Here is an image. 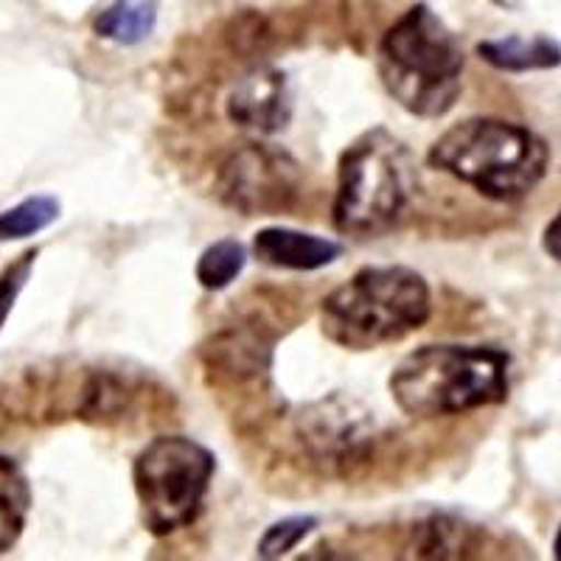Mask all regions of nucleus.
<instances>
[{
	"label": "nucleus",
	"instance_id": "nucleus-7",
	"mask_svg": "<svg viewBox=\"0 0 561 561\" xmlns=\"http://www.w3.org/2000/svg\"><path fill=\"white\" fill-rule=\"evenodd\" d=\"M304 192V169L273 144H248L225 158L217 172V197L242 217H275L293 208Z\"/></svg>",
	"mask_w": 561,
	"mask_h": 561
},
{
	"label": "nucleus",
	"instance_id": "nucleus-3",
	"mask_svg": "<svg viewBox=\"0 0 561 561\" xmlns=\"http://www.w3.org/2000/svg\"><path fill=\"white\" fill-rule=\"evenodd\" d=\"M427 163L494 203H519L542 183L550 147L542 135L505 118H466L435 140Z\"/></svg>",
	"mask_w": 561,
	"mask_h": 561
},
{
	"label": "nucleus",
	"instance_id": "nucleus-13",
	"mask_svg": "<svg viewBox=\"0 0 561 561\" xmlns=\"http://www.w3.org/2000/svg\"><path fill=\"white\" fill-rule=\"evenodd\" d=\"M59 199L54 194H32L12 208L0 210V242L32 239L59 219Z\"/></svg>",
	"mask_w": 561,
	"mask_h": 561
},
{
	"label": "nucleus",
	"instance_id": "nucleus-10",
	"mask_svg": "<svg viewBox=\"0 0 561 561\" xmlns=\"http://www.w3.org/2000/svg\"><path fill=\"white\" fill-rule=\"evenodd\" d=\"M474 51L485 65L503 70V73L550 70L561 65V43H556L548 34H534V37L511 34V37L480 39Z\"/></svg>",
	"mask_w": 561,
	"mask_h": 561
},
{
	"label": "nucleus",
	"instance_id": "nucleus-5",
	"mask_svg": "<svg viewBox=\"0 0 561 561\" xmlns=\"http://www.w3.org/2000/svg\"><path fill=\"white\" fill-rule=\"evenodd\" d=\"M415 192L410 149L390 129L374 127L351 140L337 160L332 222L337 233L377 239L399 228Z\"/></svg>",
	"mask_w": 561,
	"mask_h": 561
},
{
	"label": "nucleus",
	"instance_id": "nucleus-8",
	"mask_svg": "<svg viewBox=\"0 0 561 561\" xmlns=\"http://www.w3.org/2000/svg\"><path fill=\"white\" fill-rule=\"evenodd\" d=\"M225 110L233 127L259 138L287 129L293 118V90L287 73L270 65H255L230 88Z\"/></svg>",
	"mask_w": 561,
	"mask_h": 561
},
{
	"label": "nucleus",
	"instance_id": "nucleus-15",
	"mask_svg": "<svg viewBox=\"0 0 561 561\" xmlns=\"http://www.w3.org/2000/svg\"><path fill=\"white\" fill-rule=\"evenodd\" d=\"M314 528H318V517H312V514H295V517L278 519L264 530L255 553H259V559H280V556L293 553Z\"/></svg>",
	"mask_w": 561,
	"mask_h": 561
},
{
	"label": "nucleus",
	"instance_id": "nucleus-1",
	"mask_svg": "<svg viewBox=\"0 0 561 561\" xmlns=\"http://www.w3.org/2000/svg\"><path fill=\"white\" fill-rule=\"evenodd\" d=\"M511 354L497 345L430 343L410 351L388 379L396 408L413 419H444L503 404Z\"/></svg>",
	"mask_w": 561,
	"mask_h": 561
},
{
	"label": "nucleus",
	"instance_id": "nucleus-4",
	"mask_svg": "<svg viewBox=\"0 0 561 561\" xmlns=\"http://www.w3.org/2000/svg\"><path fill=\"white\" fill-rule=\"evenodd\" d=\"M463 65L458 34L427 3H415L396 20L377 51L382 88L415 118H440L455 107Z\"/></svg>",
	"mask_w": 561,
	"mask_h": 561
},
{
	"label": "nucleus",
	"instance_id": "nucleus-11",
	"mask_svg": "<svg viewBox=\"0 0 561 561\" xmlns=\"http://www.w3.org/2000/svg\"><path fill=\"white\" fill-rule=\"evenodd\" d=\"M158 14L160 0H113L93 20V32L115 45H140L154 34Z\"/></svg>",
	"mask_w": 561,
	"mask_h": 561
},
{
	"label": "nucleus",
	"instance_id": "nucleus-16",
	"mask_svg": "<svg viewBox=\"0 0 561 561\" xmlns=\"http://www.w3.org/2000/svg\"><path fill=\"white\" fill-rule=\"evenodd\" d=\"M37 255L39 250H26V253H20L18 259H14V262L0 273V332H3V325H7L9 314H12L20 293L26 289L28 278H32Z\"/></svg>",
	"mask_w": 561,
	"mask_h": 561
},
{
	"label": "nucleus",
	"instance_id": "nucleus-12",
	"mask_svg": "<svg viewBox=\"0 0 561 561\" xmlns=\"http://www.w3.org/2000/svg\"><path fill=\"white\" fill-rule=\"evenodd\" d=\"M32 485L18 463L0 455V556L23 536L32 514Z\"/></svg>",
	"mask_w": 561,
	"mask_h": 561
},
{
	"label": "nucleus",
	"instance_id": "nucleus-6",
	"mask_svg": "<svg viewBox=\"0 0 561 561\" xmlns=\"http://www.w3.org/2000/svg\"><path fill=\"white\" fill-rule=\"evenodd\" d=\"M217 458L188 435H158L135 455L133 485L140 519L152 536H169L203 514Z\"/></svg>",
	"mask_w": 561,
	"mask_h": 561
},
{
	"label": "nucleus",
	"instance_id": "nucleus-14",
	"mask_svg": "<svg viewBox=\"0 0 561 561\" xmlns=\"http://www.w3.org/2000/svg\"><path fill=\"white\" fill-rule=\"evenodd\" d=\"M248 267V250L239 239H219L208 244L197 259V280L208 293L228 289Z\"/></svg>",
	"mask_w": 561,
	"mask_h": 561
},
{
	"label": "nucleus",
	"instance_id": "nucleus-17",
	"mask_svg": "<svg viewBox=\"0 0 561 561\" xmlns=\"http://www.w3.org/2000/svg\"><path fill=\"white\" fill-rule=\"evenodd\" d=\"M542 248L545 253L553 259V262L561 264V210L556 214L553 219L548 222V228H545V237H542Z\"/></svg>",
	"mask_w": 561,
	"mask_h": 561
},
{
	"label": "nucleus",
	"instance_id": "nucleus-2",
	"mask_svg": "<svg viewBox=\"0 0 561 561\" xmlns=\"http://www.w3.org/2000/svg\"><path fill=\"white\" fill-rule=\"evenodd\" d=\"M433 318V293L424 275L404 264H368L320 304V329L345 351H374L402 343Z\"/></svg>",
	"mask_w": 561,
	"mask_h": 561
},
{
	"label": "nucleus",
	"instance_id": "nucleus-9",
	"mask_svg": "<svg viewBox=\"0 0 561 561\" xmlns=\"http://www.w3.org/2000/svg\"><path fill=\"white\" fill-rule=\"evenodd\" d=\"M253 255L262 264L293 273H314L334 264L343 255V244L334 239L295 228H262L253 237Z\"/></svg>",
	"mask_w": 561,
	"mask_h": 561
},
{
	"label": "nucleus",
	"instance_id": "nucleus-18",
	"mask_svg": "<svg viewBox=\"0 0 561 561\" xmlns=\"http://www.w3.org/2000/svg\"><path fill=\"white\" fill-rule=\"evenodd\" d=\"M553 556H556V559L561 561V525H559V530H556V539H553Z\"/></svg>",
	"mask_w": 561,
	"mask_h": 561
}]
</instances>
